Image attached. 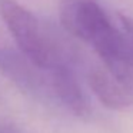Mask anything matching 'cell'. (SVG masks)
<instances>
[{
    "label": "cell",
    "instance_id": "cell-5",
    "mask_svg": "<svg viewBox=\"0 0 133 133\" xmlns=\"http://www.w3.org/2000/svg\"><path fill=\"white\" fill-rule=\"evenodd\" d=\"M120 20H122V24H123L124 32L133 39V19L127 17V16H120Z\"/></svg>",
    "mask_w": 133,
    "mask_h": 133
},
{
    "label": "cell",
    "instance_id": "cell-3",
    "mask_svg": "<svg viewBox=\"0 0 133 133\" xmlns=\"http://www.w3.org/2000/svg\"><path fill=\"white\" fill-rule=\"evenodd\" d=\"M52 102L63 106L76 116H87L89 102L76 76L75 63H62L47 69Z\"/></svg>",
    "mask_w": 133,
    "mask_h": 133
},
{
    "label": "cell",
    "instance_id": "cell-2",
    "mask_svg": "<svg viewBox=\"0 0 133 133\" xmlns=\"http://www.w3.org/2000/svg\"><path fill=\"white\" fill-rule=\"evenodd\" d=\"M0 72L30 97L52 102L47 69L33 63L22 52L0 49Z\"/></svg>",
    "mask_w": 133,
    "mask_h": 133
},
{
    "label": "cell",
    "instance_id": "cell-4",
    "mask_svg": "<svg viewBox=\"0 0 133 133\" xmlns=\"http://www.w3.org/2000/svg\"><path fill=\"white\" fill-rule=\"evenodd\" d=\"M87 82L92 92L106 107L120 110L133 104V93L127 90L106 67L92 66L87 70Z\"/></svg>",
    "mask_w": 133,
    "mask_h": 133
},
{
    "label": "cell",
    "instance_id": "cell-6",
    "mask_svg": "<svg viewBox=\"0 0 133 133\" xmlns=\"http://www.w3.org/2000/svg\"><path fill=\"white\" fill-rule=\"evenodd\" d=\"M0 133H20L13 124L7 123V122L0 119Z\"/></svg>",
    "mask_w": 133,
    "mask_h": 133
},
{
    "label": "cell",
    "instance_id": "cell-1",
    "mask_svg": "<svg viewBox=\"0 0 133 133\" xmlns=\"http://www.w3.org/2000/svg\"><path fill=\"white\" fill-rule=\"evenodd\" d=\"M0 16L19 50L37 66L49 69L62 63H75V53L57 33L42 26L39 19L20 3L0 0Z\"/></svg>",
    "mask_w": 133,
    "mask_h": 133
}]
</instances>
